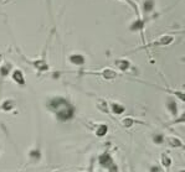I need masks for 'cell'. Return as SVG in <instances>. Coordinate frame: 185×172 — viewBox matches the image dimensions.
Wrapping results in <instances>:
<instances>
[{
  "mask_svg": "<svg viewBox=\"0 0 185 172\" xmlns=\"http://www.w3.org/2000/svg\"><path fill=\"white\" fill-rule=\"evenodd\" d=\"M0 72H1V74H3V76H6V74H8V72H9V66L1 67V68H0Z\"/></svg>",
  "mask_w": 185,
  "mask_h": 172,
  "instance_id": "obj_18",
  "label": "cell"
},
{
  "mask_svg": "<svg viewBox=\"0 0 185 172\" xmlns=\"http://www.w3.org/2000/svg\"><path fill=\"white\" fill-rule=\"evenodd\" d=\"M111 109H112V113H113V114H117V115L123 114L124 110H126L123 105H121V104H118V103H111Z\"/></svg>",
  "mask_w": 185,
  "mask_h": 172,
  "instance_id": "obj_5",
  "label": "cell"
},
{
  "mask_svg": "<svg viewBox=\"0 0 185 172\" xmlns=\"http://www.w3.org/2000/svg\"><path fill=\"white\" fill-rule=\"evenodd\" d=\"M100 164L102 166H111L112 165V157L108 152H105L100 156Z\"/></svg>",
  "mask_w": 185,
  "mask_h": 172,
  "instance_id": "obj_2",
  "label": "cell"
},
{
  "mask_svg": "<svg viewBox=\"0 0 185 172\" xmlns=\"http://www.w3.org/2000/svg\"><path fill=\"white\" fill-rule=\"evenodd\" d=\"M144 7H146V11L152 10V7H153V1H152V0H147L146 4H144Z\"/></svg>",
  "mask_w": 185,
  "mask_h": 172,
  "instance_id": "obj_17",
  "label": "cell"
},
{
  "mask_svg": "<svg viewBox=\"0 0 185 172\" xmlns=\"http://www.w3.org/2000/svg\"><path fill=\"white\" fill-rule=\"evenodd\" d=\"M116 65L119 67L121 71H127V69L131 67V63L127 61V60H121V61H117Z\"/></svg>",
  "mask_w": 185,
  "mask_h": 172,
  "instance_id": "obj_9",
  "label": "cell"
},
{
  "mask_svg": "<svg viewBox=\"0 0 185 172\" xmlns=\"http://www.w3.org/2000/svg\"><path fill=\"white\" fill-rule=\"evenodd\" d=\"M163 140H164L163 135H154V138H153V141H154L155 144H162Z\"/></svg>",
  "mask_w": 185,
  "mask_h": 172,
  "instance_id": "obj_16",
  "label": "cell"
},
{
  "mask_svg": "<svg viewBox=\"0 0 185 172\" xmlns=\"http://www.w3.org/2000/svg\"><path fill=\"white\" fill-rule=\"evenodd\" d=\"M30 157H31L34 161H39V160L41 159V152L37 151V150H33V151H30Z\"/></svg>",
  "mask_w": 185,
  "mask_h": 172,
  "instance_id": "obj_12",
  "label": "cell"
},
{
  "mask_svg": "<svg viewBox=\"0 0 185 172\" xmlns=\"http://www.w3.org/2000/svg\"><path fill=\"white\" fill-rule=\"evenodd\" d=\"M107 133H108V126H107L106 124H102V125H100V126H98V129L96 130V135H97L98 138H102V136H105Z\"/></svg>",
  "mask_w": 185,
  "mask_h": 172,
  "instance_id": "obj_7",
  "label": "cell"
},
{
  "mask_svg": "<svg viewBox=\"0 0 185 172\" xmlns=\"http://www.w3.org/2000/svg\"><path fill=\"white\" fill-rule=\"evenodd\" d=\"M152 172H160V170L158 169V167H152V170H150Z\"/></svg>",
  "mask_w": 185,
  "mask_h": 172,
  "instance_id": "obj_20",
  "label": "cell"
},
{
  "mask_svg": "<svg viewBox=\"0 0 185 172\" xmlns=\"http://www.w3.org/2000/svg\"><path fill=\"white\" fill-rule=\"evenodd\" d=\"M162 164H163L164 167L169 169V167L172 166V159H170L167 154H163V155H162Z\"/></svg>",
  "mask_w": 185,
  "mask_h": 172,
  "instance_id": "obj_10",
  "label": "cell"
},
{
  "mask_svg": "<svg viewBox=\"0 0 185 172\" xmlns=\"http://www.w3.org/2000/svg\"><path fill=\"white\" fill-rule=\"evenodd\" d=\"M110 172H118V169H117V166L112 164L111 166H110Z\"/></svg>",
  "mask_w": 185,
  "mask_h": 172,
  "instance_id": "obj_19",
  "label": "cell"
},
{
  "mask_svg": "<svg viewBox=\"0 0 185 172\" xmlns=\"http://www.w3.org/2000/svg\"><path fill=\"white\" fill-rule=\"evenodd\" d=\"M172 41H173V37H170V36H164V37H162V38L158 41L159 43H157V45H169Z\"/></svg>",
  "mask_w": 185,
  "mask_h": 172,
  "instance_id": "obj_11",
  "label": "cell"
},
{
  "mask_svg": "<svg viewBox=\"0 0 185 172\" xmlns=\"http://www.w3.org/2000/svg\"><path fill=\"white\" fill-rule=\"evenodd\" d=\"M13 79H14L18 84H24V83H25L24 74H23V72H21V71H19V69L14 71V73H13Z\"/></svg>",
  "mask_w": 185,
  "mask_h": 172,
  "instance_id": "obj_3",
  "label": "cell"
},
{
  "mask_svg": "<svg viewBox=\"0 0 185 172\" xmlns=\"http://www.w3.org/2000/svg\"><path fill=\"white\" fill-rule=\"evenodd\" d=\"M133 124H134V120L131 119V118H127V119H123V120H122V125H123L124 128H131Z\"/></svg>",
  "mask_w": 185,
  "mask_h": 172,
  "instance_id": "obj_13",
  "label": "cell"
},
{
  "mask_svg": "<svg viewBox=\"0 0 185 172\" xmlns=\"http://www.w3.org/2000/svg\"><path fill=\"white\" fill-rule=\"evenodd\" d=\"M49 109L52 110L60 121H67L72 119L75 108L64 98H54L49 103Z\"/></svg>",
  "mask_w": 185,
  "mask_h": 172,
  "instance_id": "obj_1",
  "label": "cell"
},
{
  "mask_svg": "<svg viewBox=\"0 0 185 172\" xmlns=\"http://www.w3.org/2000/svg\"><path fill=\"white\" fill-rule=\"evenodd\" d=\"M13 106H14V102H13V101H6L5 103L3 104V110L9 111V110H11Z\"/></svg>",
  "mask_w": 185,
  "mask_h": 172,
  "instance_id": "obj_14",
  "label": "cell"
},
{
  "mask_svg": "<svg viewBox=\"0 0 185 172\" xmlns=\"http://www.w3.org/2000/svg\"><path fill=\"white\" fill-rule=\"evenodd\" d=\"M167 140H168V144H169L170 147H180V146H183L180 139L175 138V136H169Z\"/></svg>",
  "mask_w": 185,
  "mask_h": 172,
  "instance_id": "obj_6",
  "label": "cell"
},
{
  "mask_svg": "<svg viewBox=\"0 0 185 172\" xmlns=\"http://www.w3.org/2000/svg\"><path fill=\"white\" fill-rule=\"evenodd\" d=\"M0 61H1V57H0Z\"/></svg>",
  "mask_w": 185,
  "mask_h": 172,
  "instance_id": "obj_21",
  "label": "cell"
},
{
  "mask_svg": "<svg viewBox=\"0 0 185 172\" xmlns=\"http://www.w3.org/2000/svg\"><path fill=\"white\" fill-rule=\"evenodd\" d=\"M169 110H170V113L172 114H177V105H175V103L172 101V102H169Z\"/></svg>",
  "mask_w": 185,
  "mask_h": 172,
  "instance_id": "obj_15",
  "label": "cell"
},
{
  "mask_svg": "<svg viewBox=\"0 0 185 172\" xmlns=\"http://www.w3.org/2000/svg\"><path fill=\"white\" fill-rule=\"evenodd\" d=\"M70 61H71V63H74V65L81 66V65L85 63V57H83L82 55H77V53H75V55H72V56H70Z\"/></svg>",
  "mask_w": 185,
  "mask_h": 172,
  "instance_id": "obj_4",
  "label": "cell"
},
{
  "mask_svg": "<svg viewBox=\"0 0 185 172\" xmlns=\"http://www.w3.org/2000/svg\"><path fill=\"white\" fill-rule=\"evenodd\" d=\"M102 76H103V78H106V79H108V81H111V79H114L116 77H117V73L114 72V71H112V69H105L103 72H102Z\"/></svg>",
  "mask_w": 185,
  "mask_h": 172,
  "instance_id": "obj_8",
  "label": "cell"
}]
</instances>
